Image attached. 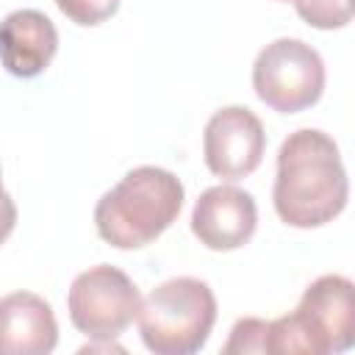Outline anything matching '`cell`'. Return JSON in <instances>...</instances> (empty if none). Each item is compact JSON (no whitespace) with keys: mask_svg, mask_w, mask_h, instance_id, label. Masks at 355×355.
<instances>
[{"mask_svg":"<svg viewBox=\"0 0 355 355\" xmlns=\"http://www.w3.org/2000/svg\"><path fill=\"white\" fill-rule=\"evenodd\" d=\"M349 197L347 169L338 144L316 128L294 130L277 150L275 211L291 227H319L333 222Z\"/></svg>","mask_w":355,"mask_h":355,"instance_id":"obj_1","label":"cell"},{"mask_svg":"<svg viewBox=\"0 0 355 355\" xmlns=\"http://www.w3.org/2000/svg\"><path fill=\"white\" fill-rule=\"evenodd\" d=\"M183 197V183L169 169L136 166L100 197L94 227L116 250L147 247L178 219Z\"/></svg>","mask_w":355,"mask_h":355,"instance_id":"obj_2","label":"cell"},{"mask_svg":"<svg viewBox=\"0 0 355 355\" xmlns=\"http://www.w3.org/2000/svg\"><path fill=\"white\" fill-rule=\"evenodd\" d=\"M355 338L352 280L344 275L316 277L288 316L269 322L266 352H344Z\"/></svg>","mask_w":355,"mask_h":355,"instance_id":"obj_3","label":"cell"},{"mask_svg":"<svg viewBox=\"0 0 355 355\" xmlns=\"http://www.w3.org/2000/svg\"><path fill=\"white\" fill-rule=\"evenodd\" d=\"M136 322L150 352L194 355L214 330L216 297L200 277H172L141 300Z\"/></svg>","mask_w":355,"mask_h":355,"instance_id":"obj_4","label":"cell"},{"mask_svg":"<svg viewBox=\"0 0 355 355\" xmlns=\"http://www.w3.org/2000/svg\"><path fill=\"white\" fill-rule=\"evenodd\" d=\"M252 89L272 111H305L324 92V61L302 39H275L252 64Z\"/></svg>","mask_w":355,"mask_h":355,"instance_id":"obj_5","label":"cell"},{"mask_svg":"<svg viewBox=\"0 0 355 355\" xmlns=\"http://www.w3.org/2000/svg\"><path fill=\"white\" fill-rule=\"evenodd\" d=\"M141 294L136 283L111 263L80 272L67 294V311L75 330L89 341H114L136 319Z\"/></svg>","mask_w":355,"mask_h":355,"instance_id":"obj_6","label":"cell"},{"mask_svg":"<svg viewBox=\"0 0 355 355\" xmlns=\"http://www.w3.org/2000/svg\"><path fill=\"white\" fill-rule=\"evenodd\" d=\"M266 150V130L261 119L244 105H225L208 122L202 133L205 166L225 180L247 178L258 169Z\"/></svg>","mask_w":355,"mask_h":355,"instance_id":"obj_7","label":"cell"},{"mask_svg":"<svg viewBox=\"0 0 355 355\" xmlns=\"http://www.w3.org/2000/svg\"><path fill=\"white\" fill-rule=\"evenodd\" d=\"M258 227V208L250 191L222 183L205 189L191 211V233L216 252L244 247Z\"/></svg>","mask_w":355,"mask_h":355,"instance_id":"obj_8","label":"cell"},{"mask_svg":"<svg viewBox=\"0 0 355 355\" xmlns=\"http://www.w3.org/2000/svg\"><path fill=\"white\" fill-rule=\"evenodd\" d=\"M58 50L53 19L36 8H19L0 22V64L14 78L42 75Z\"/></svg>","mask_w":355,"mask_h":355,"instance_id":"obj_9","label":"cell"},{"mask_svg":"<svg viewBox=\"0 0 355 355\" xmlns=\"http://www.w3.org/2000/svg\"><path fill=\"white\" fill-rule=\"evenodd\" d=\"M58 344V322L47 300L14 291L0 300V355H47Z\"/></svg>","mask_w":355,"mask_h":355,"instance_id":"obj_10","label":"cell"},{"mask_svg":"<svg viewBox=\"0 0 355 355\" xmlns=\"http://www.w3.org/2000/svg\"><path fill=\"white\" fill-rule=\"evenodd\" d=\"M294 6H297V14L319 31L344 28L352 19L349 0H294Z\"/></svg>","mask_w":355,"mask_h":355,"instance_id":"obj_11","label":"cell"},{"mask_svg":"<svg viewBox=\"0 0 355 355\" xmlns=\"http://www.w3.org/2000/svg\"><path fill=\"white\" fill-rule=\"evenodd\" d=\"M266 327L269 322L255 319V316H244L233 324L227 344L222 347L225 355L233 352H266Z\"/></svg>","mask_w":355,"mask_h":355,"instance_id":"obj_12","label":"cell"},{"mask_svg":"<svg viewBox=\"0 0 355 355\" xmlns=\"http://www.w3.org/2000/svg\"><path fill=\"white\" fill-rule=\"evenodd\" d=\"M55 6L75 25H86L89 28V25L105 22L119 8V0H55Z\"/></svg>","mask_w":355,"mask_h":355,"instance_id":"obj_13","label":"cell"},{"mask_svg":"<svg viewBox=\"0 0 355 355\" xmlns=\"http://www.w3.org/2000/svg\"><path fill=\"white\" fill-rule=\"evenodd\" d=\"M14 225H17V205H14L11 194L3 189V175H0V244L11 236Z\"/></svg>","mask_w":355,"mask_h":355,"instance_id":"obj_14","label":"cell"}]
</instances>
